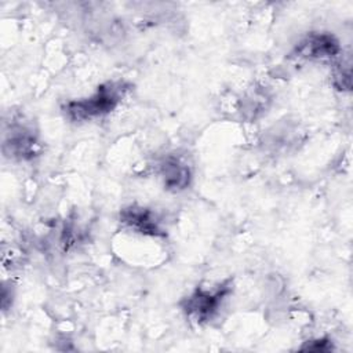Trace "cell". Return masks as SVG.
<instances>
[{
	"label": "cell",
	"mask_w": 353,
	"mask_h": 353,
	"mask_svg": "<svg viewBox=\"0 0 353 353\" xmlns=\"http://www.w3.org/2000/svg\"><path fill=\"white\" fill-rule=\"evenodd\" d=\"M341 54L338 39L328 32H310L294 47L292 58L306 61H324L336 58Z\"/></svg>",
	"instance_id": "277c9868"
},
{
	"label": "cell",
	"mask_w": 353,
	"mask_h": 353,
	"mask_svg": "<svg viewBox=\"0 0 353 353\" xmlns=\"http://www.w3.org/2000/svg\"><path fill=\"white\" fill-rule=\"evenodd\" d=\"M232 291V279H226L210 288L197 287L179 302V306L190 321H194L196 324H205L221 312Z\"/></svg>",
	"instance_id": "7a4b0ae2"
},
{
	"label": "cell",
	"mask_w": 353,
	"mask_h": 353,
	"mask_svg": "<svg viewBox=\"0 0 353 353\" xmlns=\"http://www.w3.org/2000/svg\"><path fill=\"white\" fill-rule=\"evenodd\" d=\"M159 175L165 190L179 193L192 182V168L179 156L168 154L159 163Z\"/></svg>",
	"instance_id": "8992f818"
},
{
	"label": "cell",
	"mask_w": 353,
	"mask_h": 353,
	"mask_svg": "<svg viewBox=\"0 0 353 353\" xmlns=\"http://www.w3.org/2000/svg\"><path fill=\"white\" fill-rule=\"evenodd\" d=\"M131 84L125 80H109L97 87V90L79 99L68 101L62 106L65 116L74 123L92 121L112 113L130 91Z\"/></svg>",
	"instance_id": "6da1fadb"
},
{
	"label": "cell",
	"mask_w": 353,
	"mask_h": 353,
	"mask_svg": "<svg viewBox=\"0 0 353 353\" xmlns=\"http://www.w3.org/2000/svg\"><path fill=\"white\" fill-rule=\"evenodd\" d=\"M40 143L37 132L26 123H12L4 132L3 153L15 160H32L39 154Z\"/></svg>",
	"instance_id": "3957f363"
},
{
	"label": "cell",
	"mask_w": 353,
	"mask_h": 353,
	"mask_svg": "<svg viewBox=\"0 0 353 353\" xmlns=\"http://www.w3.org/2000/svg\"><path fill=\"white\" fill-rule=\"evenodd\" d=\"M302 350H314V352H327L332 349V343L330 339L325 338H317L313 341H307L306 345L301 346Z\"/></svg>",
	"instance_id": "52a82bcc"
},
{
	"label": "cell",
	"mask_w": 353,
	"mask_h": 353,
	"mask_svg": "<svg viewBox=\"0 0 353 353\" xmlns=\"http://www.w3.org/2000/svg\"><path fill=\"white\" fill-rule=\"evenodd\" d=\"M120 223L138 234L149 237H165L167 230L163 226V221L159 215L145 205L130 204L120 210L119 214Z\"/></svg>",
	"instance_id": "5b68a950"
}]
</instances>
